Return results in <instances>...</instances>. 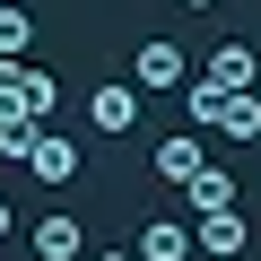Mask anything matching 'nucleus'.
Wrapping results in <instances>:
<instances>
[{
    "instance_id": "obj_1",
    "label": "nucleus",
    "mask_w": 261,
    "mask_h": 261,
    "mask_svg": "<svg viewBox=\"0 0 261 261\" xmlns=\"http://www.w3.org/2000/svg\"><path fill=\"white\" fill-rule=\"evenodd\" d=\"M130 87H140V96H174V87H192V61H183V44L148 35L140 53H130Z\"/></svg>"
},
{
    "instance_id": "obj_2",
    "label": "nucleus",
    "mask_w": 261,
    "mask_h": 261,
    "mask_svg": "<svg viewBox=\"0 0 261 261\" xmlns=\"http://www.w3.org/2000/svg\"><path fill=\"white\" fill-rule=\"evenodd\" d=\"M27 166H35V183H79V174H87V148L61 140V122H44V140H35Z\"/></svg>"
},
{
    "instance_id": "obj_3",
    "label": "nucleus",
    "mask_w": 261,
    "mask_h": 261,
    "mask_svg": "<svg viewBox=\"0 0 261 261\" xmlns=\"http://www.w3.org/2000/svg\"><path fill=\"white\" fill-rule=\"evenodd\" d=\"M200 79H209L218 96H244V87L261 79V53H252V44H218V53L200 61Z\"/></svg>"
},
{
    "instance_id": "obj_4",
    "label": "nucleus",
    "mask_w": 261,
    "mask_h": 261,
    "mask_svg": "<svg viewBox=\"0 0 261 261\" xmlns=\"http://www.w3.org/2000/svg\"><path fill=\"white\" fill-rule=\"evenodd\" d=\"M35 261H87V235H79V218L70 209H53V218H35Z\"/></svg>"
},
{
    "instance_id": "obj_5",
    "label": "nucleus",
    "mask_w": 261,
    "mask_h": 261,
    "mask_svg": "<svg viewBox=\"0 0 261 261\" xmlns=\"http://www.w3.org/2000/svg\"><path fill=\"white\" fill-rule=\"evenodd\" d=\"M87 122L96 130H130V122H140V87H130V79H105L87 96Z\"/></svg>"
},
{
    "instance_id": "obj_6",
    "label": "nucleus",
    "mask_w": 261,
    "mask_h": 261,
    "mask_svg": "<svg viewBox=\"0 0 261 261\" xmlns=\"http://www.w3.org/2000/svg\"><path fill=\"white\" fill-rule=\"evenodd\" d=\"M209 166V140H200V130H174V140H157V174L166 183H192Z\"/></svg>"
},
{
    "instance_id": "obj_7",
    "label": "nucleus",
    "mask_w": 261,
    "mask_h": 261,
    "mask_svg": "<svg viewBox=\"0 0 261 261\" xmlns=\"http://www.w3.org/2000/svg\"><path fill=\"white\" fill-rule=\"evenodd\" d=\"M130 252H140V261H192V226L183 218H148Z\"/></svg>"
},
{
    "instance_id": "obj_8",
    "label": "nucleus",
    "mask_w": 261,
    "mask_h": 261,
    "mask_svg": "<svg viewBox=\"0 0 261 261\" xmlns=\"http://www.w3.org/2000/svg\"><path fill=\"white\" fill-rule=\"evenodd\" d=\"M252 244V226H244V209H209L200 218V252H218V261H235Z\"/></svg>"
},
{
    "instance_id": "obj_9",
    "label": "nucleus",
    "mask_w": 261,
    "mask_h": 261,
    "mask_svg": "<svg viewBox=\"0 0 261 261\" xmlns=\"http://www.w3.org/2000/svg\"><path fill=\"white\" fill-rule=\"evenodd\" d=\"M183 200H192V218H209V209H235V174H218V166H200V174L183 183Z\"/></svg>"
},
{
    "instance_id": "obj_10",
    "label": "nucleus",
    "mask_w": 261,
    "mask_h": 261,
    "mask_svg": "<svg viewBox=\"0 0 261 261\" xmlns=\"http://www.w3.org/2000/svg\"><path fill=\"white\" fill-rule=\"evenodd\" d=\"M218 130H226V140H261V96H252V87L226 96V105H218Z\"/></svg>"
},
{
    "instance_id": "obj_11",
    "label": "nucleus",
    "mask_w": 261,
    "mask_h": 261,
    "mask_svg": "<svg viewBox=\"0 0 261 261\" xmlns=\"http://www.w3.org/2000/svg\"><path fill=\"white\" fill-rule=\"evenodd\" d=\"M18 87H27V113H35V122L61 113V79H53V70H18Z\"/></svg>"
},
{
    "instance_id": "obj_12",
    "label": "nucleus",
    "mask_w": 261,
    "mask_h": 261,
    "mask_svg": "<svg viewBox=\"0 0 261 261\" xmlns=\"http://www.w3.org/2000/svg\"><path fill=\"white\" fill-rule=\"evenodd\" d=\"M27 44H35V18H27V9H9V0H0V61H18Z\"/></svg>"
},
{
    "instance_id": "obj_13",
    "label": "nucleus",
    "mask_w": 261,
    "mask_h": 261,
    "mask_svg": "<svg viewBox=\"0 0 261 261\" xmlns=\"http://www.w3.org/2000/svg\"><path fill=\"white\" fill-rule=\"evenodd\" d=\"M218 105H226V96H218L209 79H192V87H183V113H192V130H218Z\"/></svg>"
},
{
    "instance_id": "obj_14",
    "label": "nucleus",
    "mask_w": 261,
    "mask_h": 261,
    "mask_svg": "<svg viewBox=\"0 0 261 261\" xmlns=\"http://www.w3.org/2000/svg\"><path fill=\"white\" fill-rule=\"evenodd\" d=\"M9 226H18V218H9V200H0V244H9Z\"/></svg>"
},
{
    "instance_id": "obj_15",
    "label": "nucleus",
    "mask_w": 261,
    "mask_h": 261,
    "mask_svg": "<svg viewBox=\"0 0 261 261\" xmlns=\"http://www.w3.org/2000/svg\"><path fill=\"white\" fill-rule=\"evenodd\" d=\"M87 261H140V252H87Z\"/></svg>"
},
{
    "instance_id": "obj_16",
    "label": "nucleus",
    "mask_w": 261,
    "mask_h": 261,
    "mask_svg": "<svg viewBox=\"0 0 261 261\" xmlns=\"http://www.w3.org/2000/svg\"><path fill=\"white\" fill-rule=\"evenodd\" d=\"M183 9H218V0H183Z\"/></svg>"
}]
</instances>
